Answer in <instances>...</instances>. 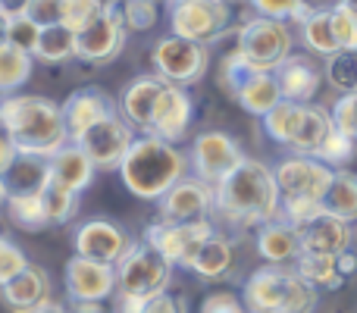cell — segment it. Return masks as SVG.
<instances>
[{"mask_svg": "<svg viewBox=\"0 0 357 313\" xmlns=\"http://www.w3.org/2000/svg\"><path fill=\"white\" fill-rule=\"evenodd\" d=\"M213 216L235 229H260L282 216V194L273 166L245 157L220 185H213Z\"/></svg>", "mask_w": 357, "mask_h": 313, "instance_id": "1", "label": "cell"}, {"mask_svg": "<svg viewBox=\"0 0 357 313\" xmlns=\"http://www.w3.org/2000/svg\"><path fill=\"white\" fill-rule=\"evenodd\" d=\"M3 132L19 154L50 160L73 142L63 119V107L41 94H10L3 98Z\"/></svg>", "mask_w": 357, "mask_h": 313, "instance_id": "2", "label": "cell"}, {"mask_svg": "<svg viewBox=\"0 0 357 313\" xmlns=\"http://www.w3.org/2000/svg\"><path fill=\"white\" fill-rule=\"evenodd\" d=\"M116 172L138 201H160L178 178L188 176V154L157 135H142Z\"/></svg>", "mask_w": 357, "mask_h": 313, "instance_id": "3", "label": "cell"}, {"mask_svg": "<svg viewBox=\"0 0 357 313\" xmlns=\"http://www.w3.org/2000/svg\"><path fill=\"white\" fill-rule=\"evenodd\" d=\"M273 172H276V185L282 194V220H289L291 226H304L317 213H323V197L335 176L333 166L317 157L291 154L279 160Z\"/></svg>", "mask_w": 357, "mask_h": 313, "instance_id": "4", "label": "cell"}, {"mask_svg": "<svg viewBox=\"0 0 357 313\" xmlns=\"http://www.w3.org/2000/svg\"><path fill=\"white\" fill-rule=\"evenodd\" d=\"M248 313H314L320 291L295 266H260L248 276L241 289Z\"/></svg>", "mask_w": 357, "mask_h": 313, "instance_id": "5", "label": "cell"}, {"mask_svg": "<svg viewBox=\"0 0 357 313\" xmlns=\"http://www.w3.org/2000/svg\"><path fill=\"white\" fill-rule=\"evenodd\" d=\"M169 282H173V264L144 238L135 241L129 254L116 264V291H123V295H135L148 301V298L169 291Z\"/></svg>", "mask_w": 357, "mask_h": 313, "instance_id": "6", "label": "cell"}, {"mask_svg": "<svg viewBox=\"0 0 357 313\" xmlns=\"http://www.w3.org/2000/svg\"><path fill=\"white\" fill-rule=\"evenodd\" d=\"M291 47H295V38H291L289 25L266 16H251L238 29V41H235V50L257 72H276L291 56Z\"/></svg>", "mask_w": 357, "mask_h": 313, "instance_id": "7", "label": "cell"}, {"mask_svg": "<svg viewBox=\"0 0 357 313\" xmlns=\"http://www.w3.org/2000/svg\"><path fill=\"white\" fill-rule=\"evenodd\" d=\"M169 6V31L197 44H213L232 25L229 0H173Z\"/></svg>", "mask_w": 357, "mask_h": 313, "instance_id": "8", "label": "cell"}, {"mask_svg": "<svg viewBox=\"0 0 357 313\" xmlns=\"http://www.w3.org/2000/svg\"><path fill=\"white\" fill-rule=\"evenodd\" d=\"M151 63H154V75H160L169 85H197V82L207 75L210 66V50L207 44L188 41V38H178L169 31L167 38L151 47Z\"/></svg>", "mask_w": 357, "mask_h": 313, "instance_id": "9", "label": "cell"}, {"mask_svg": "<svg viewBox=\"0 0 357 313\" xmlns=\"http://www.w3.org/2000/svg\"><path fill=\"white\" fill-rule=\"evenodd\" d=\"M126 41H129V29L123 19V0H107L104 16L79 35V56L75 60H85L91 66H107L126 50Z\"/></svg>", "mask_w": 357, "mask_h": 313, "instance_id": "10", "label": "cell"}, {"mask_svg": "<svg viewBox=\"0 0 357 313\" xmlns=\"http://www.w3.org/2000/svg\"><path fill=\"white\" fill-rule=\"evenodd\" d=\"M213 222L210 220H197V222H167V220H157L144 229V241L151 247L163 254L173 266H185L195 260V254L201 251V245L213 235Z\"/></svg>", "mask_w": 357, "mask_h": 313, "instance_id": "11", "label": "cell"}, {"mask_svg": "<svg viewBox=\"0 0 357 313\" xmlns=\"http://www.w3.org/2000/svg\"><path fill=\"white\" fill-rule=\"evenodd\" d=\"M241 160H245V151H241V144L235 142L229 132L210 129V132H201V135L191 142L188 169L195 172L197 178H204V182L220 185Z\"/></svg>", "mask_w": 357, "mask_h": 313, "instance_id": "12", "label": "cell"}, {"mask_svg": "<svg viewBox=\"0 0 357 313\" xmlns=\"http://www.w3.org/2000/svg\"><path fill=\"white\" fill-rule=\"evenodd\" d=\"M135 138H138L135 129H132L119 113H113V116L94 123L88 132H82V135L75 138V144L91 157V163L98 166V169H119V163L126 160L129 148L135 144Z\"/></svg>", "mask_w": 357, "mask_h": 313, "instance_id": "13", "label": "cell"}, {"mask_svg": "<svg viewBox=\"0 0 357 313\" xmlns=\"http://www.w3.org/2000/svg\"><path fill=\"white\" fill-rule=\"evenodd\" d=\"M132 245H135V238L123 226H116L113 220H104V216H94V220L82 222L73 235V247L79 257L110 264V266H116L129 254Z\"/></svg>", "mask_w": 357, "mask_h": 313, "instance_id": "14", "label": "cell"}, {"mask_svg": "<svg viewBox=\"0 0 357 313\" xmlns=\"http://www.w3.org/2000/svg\"><path fill=\"white\" fill-rule=\"evenodd\" d=\"M213 185L197 176H185L157 201V210H160V220L167 222H197L213 216Z\"/></svg>", "mask_w": 357, "mask_h": 313, "instance_id": "15", "label": "cell"}, {"mask_svg": "<svg viewBox=\"0 0 357 313\" xmlns=\"http://www.w3.org/2000/svg\"><path fill=\"white\" fill-rule=\"evenodd\" d=\"M63 289L73 301H100L116 295V266L110 264H98L88 257H69L63 266Z\"/></svg>", "mask_w": 357, "mask_h": 313, "instance_id": "16", "label": "cell"}, {"mask_svg": "<svg viewBox=\"0 0 357 313\" xmlns=\"http://www.w3.org/2000/svg\"><path fill=\"white\" fill-rule=\"evenodd\" d=\"M191 116H195V100H191V94L185 91L182 85H169L167 82L160 100H157V110H154V119H151L148 135H157L169 144H178L188 135Z\"/></svg>", "mask_w": 357, "mask_h": 313, "instance_id": "17", "label": "cell"}, {"mask_svg": "<svg viewBox=\"0 0 357 313\" xmlns=\"http://www.w3.org/2000/svg\"><path fill=\"white\" fill-rule=\"evenodd\" d=\"M301 232V254H326V257H342L345 251H351V222L339 220L333 213H317L314 220H307L304 226H298Z\"/></svg>", "mask_w": 357, "mask_h": 313, "instance_id": "18", "label": "cell"}, {"mask_svg": "<svg viewBox=\"0 0 357 313\" xmlns=\"http://www.w3.org/2000/svg\"><path fill=\"white\" fill-rule=\"evenodd\" d=\"M163 88H167V82H163L160 75H138V79H132L129 85L123 88V98H119V116L135 132L148 135Z\"/></svg>", "mask_w": 357, "mask_h": 313, "instance_id": "19", "label": "cell"}, {"mask_svg": "<svg viewBox=\"0 0 357 313\" xmlns=\"http://www.w3.org/2000/svg\"><path fill=\"white\" fill-rule=\"evenodd\" d=\"M60 107H63V119H66V129H69V135H73V142L82 132L91 129L94 123L119 113V107L110 100V94L100 91V88H79V91L69 94Z\"/></svg>", "mask_w": 357, "mask_h": 313, "instance_id": "20", "label": "cell"}, {"mask_svg": "<svg viewBox=\"0 0 357 313\" xmlns=\"http://www.w3.org/2000/svg\"><path fill=\"white\" fill-rule=\"evenodd\" d=\"M0 298H3V304L13 313L35 310V307H41V304L54 301V298H50V276H47V270L29 264L16 279H10L6 285H0Z\"/></svg>", "mask_w": 357, "mask_h": 313, "instance_id": "21", "label": "cell"}, {"mask_svg": "<svg viewBox=\"0 0 357 313\" xmlns=\"http://www.w3.org/2000/svg\"><path fill=\"white\" fill-rule=\"evenodd\" d=\"M257 254L273 266H289L301 257V232L289 220H273L257 229Z\"/></svg>", "mask_w": 357, "mask_h": 313, "instance_id": "22", "label": "cell"}, {"mask_svg": "<svg viewBox=\"0 0 357 313\" xmlns=\"http://www.w3.org/2000/svg\"><path fill=\"white\" fill-rule=\"evenodd\" d=\"M94 172H98V166L91 163V157L75 142H69L66 148H60L47 160V178H54L56 185L75 191V194H82L94 182Z\"/></svg>", "mask_w": 357, "mask_h": 313, "instance_id": "23", "label": "cell"}, {"mask_svg": "<svg viewBox=\"0 0 357 313\" xmlns=\"http://www.w3.org/2000/svg\"><path fill=\"white\" fill-rule=\"evenodd\" d=\"M273 75H276V82H279L282 100H295V104H310L323 82L320 69H317L307 56H298V54H291Z\"/></svg>", "mask_w": 357, "mask_h": 313, "instance_id": "24", "label": "cell"}, {"mask_svg": "<svg viewBox=\"0 0 357 313\" xmlns=\"http://www.w3.org/2000/svg\"><path fill=\"white\" fill-rule=\"evenodd\" d=\"M333 113L320 104H304V113H301V123H298V132L291 138L289 151L291 154H301V157H317L323 148V142L329 138L333 132Z\"/></svg>", "mask_w": 357, "mask_h": 313, "instance_id": "25", "label": "cell"}, {"mask_svg": "<svg viewBox=\"0 0 357 313\" xmlns=\"http://www.w3.org/2000/svg\"><path fill=\"white\" fill-rule=\"evenodd\" d=\"M235 266V247L232 241L222 232H213L207 241L201 245V251L195 254V260L188 264V270L195 273L197 279H207V282H216V279H226Z\"/></svg>", "mask_w": 357, "mask_h": 313, "instance_id": "26", "label": "cell"}, {"mask_svg": "<svg viewBox=\"0 0 357 313\" xmlns=\"http://www.w3.org/2000/svg\"><path fill=\"white\" fill-rule=\"evenodd\" d=\"M235 100H238V107L245 113L264 119L266 113H270L273 107L282 100V91H279V82H276V75H273V72H254L251 79L238 88Z\"/></svg>", "mask_w": 357, "mask_h": 313, "instance_id": "27", "label": "cell"}, {"mask_svg": "<svg viewBox=\"0 0 357 313\" xmlns=\"http://www.w3.org/2000/svg\"><path fill=\"white\" fill-rule=\"evenodd\" d=\"M38 63H50V66H60V63H69L79 56V35L69 31L66 25H47L38 35V44L31 50Z\"/></svg>", "mask_w": 357, "mask_h": 313, "instance_id": "28", "label": "cell"}, {"mask_svg": "<svg viewBox=\"0 0 357 313\" xmlns=\"http://www.w3.org/2000/svg\"><path fill=\"white\" fill-rule=\"evenodd\" d=\"M31 69H35V56L29 50L0 41V98L22 91V85L31 79Z\"/></svg>", "mask_w": 357, "mask_h": 313, "instance_id": "29", "label": "cell"}, {"mask_svg": "<svg viewBox=\"0 0 357 313\" xmlns=\"http://www.w3.org/2000/svg\"><path fill=\"white\" fill-rule=\"evenodd\" d=\"M323 210L345 222H357V172L335 169L333 185L323 197Z\"/></svg>", "mask_w": 357, "mask_h": 313, "instance_id": "30", "label": "cell"}, {"mask_svg": "<svg viewBox=\"0 0 357 313\" xmlns=\"http://www.w3.org/2000/svg\"><path fill=\"white\" fill-rule=\"evenodd\" d=\"M295 270L314 285L317 291H335L345 285V276L339 270V257H326V254H301L295 260Z\"/></svg>", "mask_w": 357, "mask_h": 313, "instance_id": "31", "label": "cell"}, {"mask_svg": "<svg viewBox=\"0 0 357 313\" xmlns=\"http://www.w3.org/2000/svg\"><path fill=\"white\" fill-rule=\"evenodd\" d=\"M6 213H10L13 226L22 229V232H41V229L50 226L41 204V191H16V194H10Z\"/></svg>", "mask_w": 357, "mask_h": 313, "instance_id": "32", "label": "cell"}, {"mask_svg": "<svg viewBox=\"0 0 357 313\" xmlns=\"http://www.w3.org/2000/svg\"><path fill=\"white\" fill-rule=\"evenodd\" d=\"M301 41L310 54H320V56H333L339 54V41H335V31H333V13L329 10H314L307 19L301 22Z\"/></svg>", "mask_w": 357, "mask_h": 313, "instance_id": "33", "label": "cell"}, {"mask_svg": "<svg viewBox=\"0 0 357 313\" xmlns=\"http://www.w3.org/2000/svg\"><path fill=\"white\" fill-rule=\"evenodd\" d=\"M41 204H44V213H47L50 226H66V222L75 220L79 213V194L63 185H56L54 178L41 185Z\"/></svg>", "mask_w": 357, "mask_h": 313, "instance_id": "34", "label": "cell"}, {"mask_svg": "<svg viewBox=\"0 0 357 313\" xmlns=\"http://www.w3.org/2000/svg\"><path fill=\"white\" fill-rule=\"evenodd\" d=\"M301 113H304V104H295V100H279V104L264 116V132L276 144L289 148L291 138H295V132H298V123H301Z\"/></svg>", "mask_w": 357, "mask_h": 313, "instance_id": "35", "label": "cell"}, {"mask_svg": "<svg viewBox=\"0 0 357 313\" xmlns=\"http://www.w3.org/2000/svg\"><path fill=\"white\" fill-rule=\"evenodd\" d=\"M3 178L10 185V194H16V191H41V185L47 182V160L19 154Z\"/></svg>", "mask_w": 357, "mask_h": 313, "instance_id": "36", "label": "cell"}, {"mask_svg": "<svg viewBox=\"0 0 357 313\" xmlns=\"http://www.w3.org/2000/svg\"><path fill=\"white\" fill-rule=\"evenodd\" d=\"M107 10V0H60V25L82 35L88 25H94Z\"/></svg>", "mask_w": 357, "mask_h": 313, "instance_id": "37", "label": "cell"}, {"mask_svg": "<svg viewBox=\"0 0 357 313\" xmlns=\"http://www.w3.org/2000/svg\"><path fill=\"white\" fill-rule=\"evenodd\" d=\"M257 72V69L251 66V63L245 60V56L238 54V50H229L226 56H222L220 63V72H216V82H220V88L229 94V98H235L238 94V88L245 85L251 75Z\"/></svg>", "mask_w": 357, "mask_h": 313, "instance_id": "38", "label": "cell"}, {"mask_svg": "<svg viewBox=\"0 0 357 313\" xmlns=\"http://www.w3.org/2000/svg\"><path fill=\"white\" fill-rule=\"evenodd\" d=\"M326 79L342 94L357 91V54L339 50V54L326 56Z\"/></svg>", "mask_w": 357, "mask_h": 313, "instance_id": "39", "label": "cell"}, {"mask_svg": "<svg viewBox=\"0 0 357 313\" xmlns=\"http://www.w3.org/2000/svg\"><path fill=\"white\" fill-rule=\"evenodd\" d=\"M254 10V16H266V19H279V22H289V19H295V22H304V19L310 16V6L307 0H248Z\"/></svg>", "mask_w": 357, "mask_h": 313, "instance_id": "40", "label": "cell"}, {"mask_svg": "<svg viewBox=\"0 0 357 313\" xmlns=\"http://www.w3.org/2000/svg\"><path fill=\"white\" fill-rule=\"evenodd\" d=\"M123 19L129 31H148L160 19V3L157 0H123Z\"/></svg>", "mask_w": 357, "mask_h": 313, "instance_id": "41", "label": "cell"}, {"mask_svg": "<svg viewBox=\"0 0 357 313\" xmlns=\"http://www.w3.org/2000/svg\"><path fill=\"white\" fill-rule=\"evenodd\" d=\"M329 13H333V31H335L339 47L348 50V54H357V10L335 3V6H329Z\"/></svg>", "mask_w": 357, "mask_h": 313, "instance_id": "42", "label": "cell"}, {"mask_svg": "<svg viewBox=\"0 0 357 313\" xmlns=\"http://www.w3.org/2000/svg\"><path fill=\"white\" fill-rule=\"evenodd\" d=\"M354 138H348L345 132H339V129H333L329 132V138L323 142V148H320V154H317V160H323L326 166H333V169H339V166H345L348 160L354 157Z\"/></svg>", "mask_w": 357, "mask_h": 313, "instance_id": "43", "label": "cell"}, {"mask_svg": "<svg viewBox=\"0 0 357 313\" xmlns=\"http://www.w3.org/2000/svg\"><path fill=\"white\" fill-rule=\"evenodd\" d=\"M38 35H41V25H38L29 13H13L10 16V29H6V41L10 44H16V47L31 54L38 44Z\"/></svg>", "mask_w": 357, "mask_h": 313, "instance_id": "44", "label": "cell"}, {"mask_svg": "<svg viewBox=\"0 0 357 313\" xmlns=\"http://www.w3.org/2000/svg\"><path fill=\"white\" fill-rule=\"evenodd\" d=\"M25 266H29L25 251L13 238H6L3 235V238H0V285H6L10 279H16Z\"/></svg>", "mask_w": 357, "mask_h": 313, "instance_id": "45", "label": "cell"}, {"mask_svg": "<svg viewBox=\"0 0 357 313\" xmlns=\"http://www.w3.org/2000/svg\"><path fill=\"white\" fill-rule=\"evenodd\" d=\"M329 113H333V125H335V129L345 132L348 138H354V142H357V91L342 94Z\"/></svg>", "mask_w": 357, "mask_h": 313, "instance_id": "46", "label": "cell"}, {"mask_svg": "<svg viewBox=\"0 0 357 313\" xmlns=\"http://www.w3.org/2000/svg\"><path fill=\"white\" fill-rule=\"evenodd\" d=\"M197 313H248L245 301L232 291H210L201 301V310Z\"/></svg>", "mask_w": 357, "mask_h": 313, "instance_id": "47", "label": "cell"}, {"mask_svg": "<svg viewBox=\"0 0 357 313\" xmlns=\"http://www.w3.org/2000/svg\"><path fill=\"white\" fill-rule=\"evenodd\" d=\"M25 13H29L41 29H47V25H60V0H31Z\"/></svg>", "mask_w": 357, "mask_h": 313, "instance_id": "48", "label": "cell"}, {"mask_svg": "<svg viewBox=\"0 0 357 313\" xmlns=\"http://www.w3.org/2000/svg\"><path fill=\"white\" fill-rule=\"evenodd\" d=\"M142 313H188L185 310V301L176 295H169V291H163V295H154L148 298V304H144Z\"/></svg>", "mask_w": 357, "mask_h": 313, "instance_id": "49", "label": "cell"}, {"mask_svg": "<svg viewBox=\"0 0 357 313\" xmlns=\"http://www.w3.org/2000/svg\"><path fill=\"white\" fill-rule=\"evenodd\" d=\"M144 304H148L144 298L123 295V291H116V295H113V304H110V313H142Z\"/></svg>", "mask_w": 357, "mask_h": 313, "instance_id": "50", "label": "cell"}, {"mask_svg": "<svg viewBox=\"0 0 357 313\" xmlns=\"http://www.w3.org/2000/svg\"><path fill=\"white\" fill-rule=\"evenodd\" d=\"M16 157H19V151H16V144H13V138L6 135V132H0V176L10 172V166L16 163Z\"/></svg>", "mask_w": 357, "mask_h": 313, "instance_id": "51", "label": "cell"}, {"mask_svg": "<svg viewBox=\"0 0 357 313\" xmlns=\"http://www.w3.org/2000/svg\"><path fill=\"white\" fill-rule=\"evenodd\" d=\"M339 270H342V276H354V270H357V254L354 251H345V254H342V257H339Z\"/></svg>", "mask_w": 357, "mask_h": 313, "instance_id": "52", "label": "cell"}, {"mask_svg": "<svg viewBox=\"0 0 357 313\" xmlns=\"http://www.w3.org/2000/svg\"><path fill=\"white\" fill-rule=\"evenodd\" d=\"M69 310L73 313H104V304L100 301H73Z\"/></svg>", "mask_w": 357, "mask_h": 313, "instance_id": "53", "label": "cell"}, {"mask_svg": "<svg viewBox=\"0 0 357 313\" xmlns=\"http://www.w3.org/2000/svg\"><path fill=\"white\" fill-rule=\"evenodd\" d=\"M25 313H73V310H69L66 304H60V301H47V304H41V307L25 310Z\"/></svg>", "mask_w": 357, "mask_h": 313, "instance_id": "54", "label": "cell"}, {"mask_svg": "<svg viewBox=\"0 0 357 313\" xmlns=\"http://www.w3.org/2000/svg\"><path fill=\"white\" fill-rule=\"evenodd\" d=\"M29 3L31 0H0V6H6L10 13H25L29 10Z\"/></svg>", "mask_w": 357, "mask_h": 313, "instance_id": "55", "label": "cell"}, {"mask_svg": "<svg viewBox=\"0 0 357 313\" xmlns=\"http://www.w3.org/2000/svg\"><path fill=\"white\" fill-rule=\"evenodd\" d=\"M10 16L13 13L6 6H0V41H6V29H10Z\"/></svg>", "mask_w": 357, "mask_h": 313, "instance_id": "56", "label": "cell"}, {"mask_svg": "<svg viewBox=\"0 0 357 313\" xmlns=\"http://www.w3.org/2000/svg\"><path fill=\"white\" fill-rule=\"evenodd\" d=\"M6 201H10V185H6V178L0 176V207H6Z\"/></svg>", "mask_w": 357, "mask_h": 313, "instance_id": "57", "label": "cell"}, {"mask_svg": "<svg viewBox=\"0 0 357 313\" xmlns=\"http://www.w3.org/2000/svg\"><path fill=\"white\" fill-rule=\"evenodd\" d=\"M342 6H348V10H357V0H339Z\"/></svg>", "mask_w": 357, "mask_h": 313, "instance_id": "58", "label": "cell"}, {"mask_svg": "<svg viewBox=\"0 0 357 313\" xmlns=\"http://www.w3.org/2000/svg\"><path fill=\"white\" fill-rule=\"evenodd\" d=\"M0 132H3V100H0Z\"/></svg>", "mask_w": 357, "mask_h": 313, "instance_id": "59", "label": "cell"}, {"mask_svg": "<svg viewBox=\"0 0 357 313\" xmlns=\"http://www.w3.org/2000/svg\"><path fill=\"white\" fill-rule=\"evenodd\" d=\"M157 3H173V0H157Z\"/></svg>", "mask_w": 357, "mask_h": 313, "instance_id": "60", "label": "cell"}, {"mask_svg": "<svg viewBox=\"0 0 357 313\" xmlns=\"http://www.w3.org/2000/svg\"><path fill=\"white\" fill-rule=\"evenodd\" d=\"M0 238H3V232H0Z\"/></svg>", "mask_w": 357, "mask_h": 313, "instance_id": "61", "label": "cell"}]
</instances>
